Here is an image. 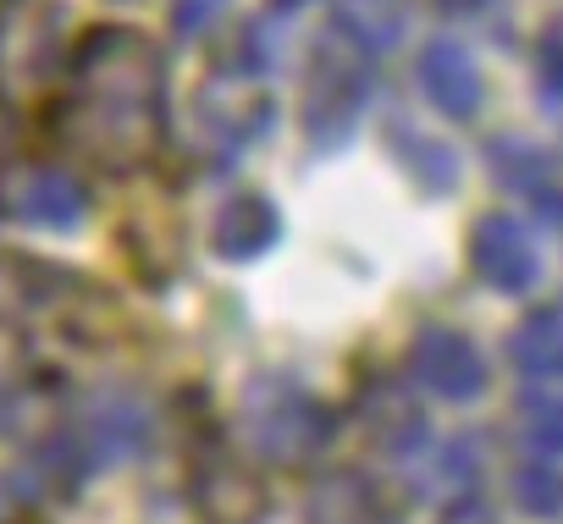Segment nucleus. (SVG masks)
Segmentation results:
<instances>
[{
  "label": "nucleus",
  "instance_id": "39448f33",
  "mask_svg": "<svg viewBox=\"0 0 563 524\" xmlns=\"http://www.w3.org/2000/svg\"><path fill=\"white\" fill-rule=\"evenodd\" d=\"M415 376L448 403H470L486 387V365H481L475 343L459 332H426L415 343Z\"/></svg>",
  "mask_w": 563,
  "mask_h": 524
},
{
  "label": "nucleus",
  "instance_id": "4468645a",
  "mask_svg": "<svg viewBox=\"0 0 563 524\" xmlns=\"http://www.w3.org/2000/svg\"><path fill=\"white\" fill-rule=\"evenodd\" d=\"M227 12V0H172V29L177 34H199Z\"/></svg>",
  "mask_w": 563,
  "mask_h": 524
},
{
  "label": "nucleus",
  "instance_id": "f8f14e48",
  "mask_svg": "<svg viewBox=\"0 0 563 524\" xmlns=\"http://www.w3.org/2000/svg\"><path fill=\"white\" fill-rule=\"evenodd\" d=\"M525 414L536 420V442H547V447H563V387H552V381H536L530 392H525Z\"/></svg>",
  "mask_w": 563,
  "mask_h": 524
},
{
  "label": "nucleus",
  "instance_id": "ddd939ff",
  "mask_svg": "<svg viewBox=\"0 0 563 524\" xmlns=\"http://www.w3.org/2000/svg\"><path fill=\"white\" fill-rule=\"evenodd\" d=\"M536 62H541V78H547L552 89H563V12L541 29V40H536Z\"/></svg>",
  "mask_w": 563,
  "mask_h": 524
},
{
  "label": "nucleus",
  "instance_id": "dca6fc26",
  "mask_svg": "<svg viewBox=\"0 0 563 524\" xmlns=\"http://www.w3.org/2000/svg\"><path fill=\"white\" fill-rule=\"evenodd\" d=\"M442 7H448V12H475L481 0H442Z\"/></svg>",
  "mask_w": 563,
  "mask_h": 524
},
{
  "label": "nucleus",
  "instance_id": "423d86ee",
  "mask_svg": "<svg viewBox=\"0 0 563 524\" xmlns=\"http://www.w3.org/2000/svg\"><path fill=\"white\" fill-rule=\"evenodd\" d=\"M420 89L442 116H475L481 111V67L459 40H431L420 51Z\"/></svg>",
  "mask_w": 563,
  "mask_h": 524
},
{
  "label": "nucleus",
  "instance_id": "1a4fd4ad",
  "mask_svg": "<svg viewBox=\"0 0 563 524\" xmlns=\"http://www.w3.org/2000/svg\"><path fill=\"white\" fill-rule=\"evenodd\" d=\"M310 524H393V508L365 475H327L310 491Z\"/></svg>",
  "mask_w": 563,
  "mask_h": 524
},
{
  "label": "nucleus",
  "instance_id": "2eb2a0df",
  "mask_svg": "<svg viewBox=\"0 0 563 524\" xmlns=\"http://www.w3.org/2000/svg\"><path fill=\"white\" fill-rule=\"evenodd\" d=\"M442 524H497V519H492V508H486V502H459V508H448V513H442Z\"/></svg>",
  "mask_w": 563,
  "mask_h": 524
},
{
  "label": "nucleus",
  "instance_id": "0eeeda50",
  "mask_svg": "<svg viewBox=\"0 0 563 524\" xmlns=\"http://www.w3.org/2000/svg\"><path fill=\"white\" fill-rule=\"evenodd\" d=\"M7 204L23 215V221H34V226H78V215L89 210V193H84V182L73 177V171H62V166H29L12 188H7Z\"/></svg>",
  "mask_w": 563,
  "mask_h": 524
},
{
  "label": "nucleus",
  "instance_id": "20e7f679",
  "mask_svg": "<svg viewBox=\"0 0 563 524\" xmlns=\"http://www.w3.org/2000/svg\"><path fill=\"white\" fill-rule=\"evenodd\" d=\"M470 259L481 282L503 288V293H525L536 288L541 277V254H536V237L514 221V215H481L475 232H470Z\"/></svg>",
  "mask_w": 563,
  "mask_h": 524
},
{
  "label": "nucleus",
  "instance_id": "f257e3e1",
  "mask_svg": "<svg viewBox=\"0 0 563 524\" xmlns=\"http://www.w3.org/2000/svg\"><path fill=\"white\" fill-rule=\"evenodd\" d=\"M51 133L111 177L144 171L166 138V62L155 40L117 23L84 34L51 105Z\"/></svg>",
  "mask_w": 563,
  "mask_h": 524
},
{
  "label": "nucleus",
  "instance_id": "7ed1b4c3",
  "mask_svg": "<svg viewBox=\"0 0 563 524\" xmlns=\"http://www.w3.org/2000/svg\"><path fill=\"white\" fill-rule=\"evenodd\" d=\"M371 100V67L365 51L349 34H327L321 51L310 56V94H305V127L316 144H343L354 116Z\"/></svg>",
  "mask_w": 563,
  "mask_h": 524
},
{
  "label": "nucleus",
  "instance_id": "6e6552de",
  "mask_svg": "<svg viewBox=\"0 0 563 524\" xmlns=\"http://www.w3.org/2000/svg\"><path fill=\"white\" fill-rule=\"evenodd\" d=\"M210 243H216L221 259H254V254H265V248L276 243V204L260 199V193H238V199H227L221 215H216Z\"/></svg>",
  "mask_w": 563,
  "mask_h": 524
},
{
  "label": "nucleus",
  "instance_id": "9d476101",
  "mask_svg": "<svg viewBox=\"0 0 563 524\" xmlns=\"http://www.w3.org/2000/svg\"><path fill=\"white\" fill-rule=\"evenodd\" d=\"M514 365L525 370V381H563V315L558 310H536L514 332Z\"/></svg>",
  "mask_w": 563,
  "mask_h": 524
},
{
  "label": "nucleus",
  "instance_id": "9b49d317",
  "mask_svg": "<svg viewBox=\"0 0 563 524\" xmlns=\"http://www.w3.org/2000/svg\"><path fill=\"white\" fill-rule=\"evenodd\" d=\"M338 34L360 51H387L404 34V0H338Z\"/></svg>",
  "mask_w": 563,
  "mask_h": 524
},
{
  "label": "nucleus",
  "instance_id": "f03ea898",
  "mask_svg": "<svg viewBox=\"0 0 563 524\" xmlns=\"http://www.w3.org/2000/svg\"><path fill=\"white\" fill-rule=\"evenodd\" d=\"M238 431H243L254 458H265L276 469H299V464H310L327 447L332 414L316 398H305L299 387L260 381V387H249V398L238 409Z\"/></svg>",
  "mask_w": 563,
  "mask_h": 524
},
{
  "label": "nucleus",
  "instance_id": "f3484780",
  "mask_svg": "<svg viewBox=\"0 0 563 524\" xmlns=\"http://www.w3.org/2000/svg\"><path fill=\"white\" fill-rule=\"evenodd\" d=\"M271 7H276V12H299V7H305V0H271Z\"/></svg>",
  "mask_w": 563,
  "mask_h": 524
}]
</instances>
